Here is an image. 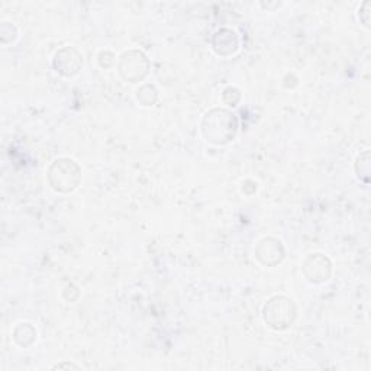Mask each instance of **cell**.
Returning a JSON list of instances; mask_svg holds the SVG:
<instances>
[{
  "label": "cell",
  "mask_w": 371,
  "mask_h": 371,
  "mask_svg": "<svg viewBox=\"0 0 371 371\" xmlns=\"http://www.w3.org/2000/svg\"><path fill=\"white\" fill-rule=\"evenodd\" d=\"M205 141L213 145H226L235 140L238 133V119L231 110L214 108L209 110L201 125Z\"/></svg>",
  "instance_id": "cell-1"
},
{
  "label": "cell",
  "mask_w": 371,
  "mask_h": 371,
  "mask_svg": "<svg viewBox=\"0 0 371 371\" xmlns=\"http://www.w3.org/2000/svg\"><path fill=\"white\" fill-rule=\"evenodd\" d=\"M50 186L58 193H70L82 180V168L71 159L55 160L47 173Z\"/></svg>",
  "instance_id": "cell-2"
},
{
  "label": "cell",
  "mask_w": 371,
  "mask_h": 371,
  "mask_svg": "<svg viewBox=\"0 0 371 371\" xmlns=\"http://www.w3.org/2000/svg\"><path fill=\"white\" fill-rule=\"evenodd\" d=\"M298 309L295 302L286 296L271 298L263 307V319L275 330H286L295 323Z\"/></svg>",
  "instance_id": "cell-3"
},
{
  "label": "cell",
  "mask_w": 371,
  "mask_h": 371,
  "mask_svg": "<svg viewBox=\"0 0 371 371\" xmlns=\"http://www.w3.org/2000/svg\"><path fill=\"white\" fill-rule=\"evenodd\" d=\"M151 64L143 51L131 50L121 55L118 63V73L128 83H140L147 79Z\"/></svg>",
  "instance_id": "cell-4"
},
{
  "label": "cell",
  "mask_w": 371,
  "mask_h": 371,
  "mask_svg": "<svg viewBox=\"0 0 371 371\" xmlns=\"http://www.w3.org/2000/svg\"><path fill=\"white\" fill-rule=\"evenodd\" d=\"M305 279L312 284H321L329 280L332 275V264L323 254H310L302 265Z\"/></svg>",
  "instance_id": "cell-5"
},
{
  "label": "cell",
  "mask_w": 371,
  "mask_h": 371,
  "mask_svg": "<svg viewBox=\"0 0 371 371\" xmlns=\"http://www.w3.org/2000/svg\"><path fill=\"white\" fill-rule=\"evenodd\" d=\"M57 73L64 77H73L80 71L83 66V57L74 47H64L58 51L52 60Z\"/></svg>",
  "instance_id": "cell-6"
},
{
  "label": "cell",
  "mask_w": 371,
  "mask_h": 371,
  "mask_svg": "<svg viewBox=\"0 0 371 371\" xmlns=\"http://www.w3.org/2000/svg\"><path fill=\"white\" fill-rule=\"evenodd\" d=\"M256 259L265 267H276L284 259V247L277 238H263L256 247Z\"/></svg>",
  "instance_id": "cell-7"
},
{
  "label": "cell",
  "mask_w": 371,
  "mask_h": 371,
  "mask_svg": "<svg viewBox=\"0 0 371 371\" xmlns=\"http://www.w3.org/2000/svg\"><path fill=\"white\" fill-rule=\"evenodd\" d=\"M238 45H240V40H238L237 32L228 29V28H222L217 31L212 38L213 51L222 57L232 55L238 50Z\"/></svg>",
  "instance_id": "cell-8"
},
{
  "label": "cell",
  "mask_w": 371,
  "mask_h": 371,
  "mask_svg": "<svg viewBox=\"0 0 371 371\" xmlns=\"http://www.w3.org/2000/svg\"><path fill=\"white\" fill-rule=\"evenodd\" d=\"M12 337H13V341L19 347L28 348L36 341V330H35V328L31 323L22 322V323H19L13 329V335Z\"/></svg>",
  "instance_id": "cell-9"
},
{
  "label": "cell",
  "mask_w": 371,
  "mask_h": 371,
  "mask_svg": "<svg viewBox=\"0 0 371 371\" xmlns=\"http://www.w3.org/2000/svg\"><path fill=\"white\" fill-rule=\"evenodd\" d=\"M159 99V92L152 85H144L136 92V101H138L143 106L148 108L152 106Z\"/></svg>",
  "instance_id": "cell-10"
},
{
  "label": "cell",
  "mask_w": 371,
  "mask_h": 371,
  "mask_svg": "<svg viewBox=\"0 0 371 371\" xmlns=\"http://www.w3.org/2000/svg\"><path fill=\"white\" fill-rule=\"evenodd\" d=\"M356 164H361V168H356L358 179L363 180L364 183H368V173H370V152H368V150H365L361 155H358Z\"/></svg>",
  "instance_id": "cell-11"
},
{
  "label": "cell",
  "mask_w": 371,
  "mask_h": 371,
  "mask_svg": "<svg viewBox=\"0 0 371 371\" xmlns=\"http://www.w3.org/2000/svg\"><path fill=\"white\" fill-rule=\"evenodd\" d=\"M17 36V29L12 22H3L2 27H0V40H2V44H10L16 40Z\"/></svg>",
  "instance_id": "cell-12"
},
{
  "label": "cell",
  "mask_w": 371,
  "mask_h": 371,
  "mask_svg": "<svg viewBox=\"0 0 371 371\" xmlns=\"http://www.w3.org/2000/svg\"><path fill=\"white\" fill-rule=\"evenodd\" d=\"M222 97H224V102H225L226 105H229V106H235V105L241 101V93H240V90H238L237 87H226V89L224 90Z\"/></svg>",
  "instance_id": "cell-13"
},
{
  "label": "cell",
  "mask_w": 371,
  "mask_h": 371,
  "mask_svg": "<svg viewBox=\"0 0 371 371\" xmlns=\"http://www.w3.org/2000/svg\"><path fill=\"white\" fill-rule=\"evenodd\" d=\"M370 8H371V2H364L360 10V19L365 28H370Z\"/></svg>",
  "instance_id": "cell-14"
},
{
  "label": "cell",
  "mask_w": 371,
  "mask_h": 371,
  "mask_svg": "<svg viewBox=\"0 0 371 371\" xmlns=\"http://www.w3.org/2000/svg\"><path fill=\"white\" fill-rule=\"evenodd\" d=\"M63 368H74V370H80V365L73 364V363H60V364H55L52 367V370H63Z\"/></svg>",
  "instance_id": "cell-15"
}]
</instances>
